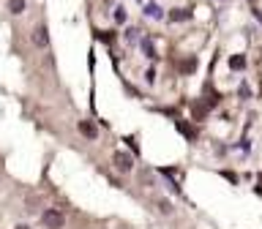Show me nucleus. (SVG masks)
I'll use <instances>...</instances> for the list:
<instances>
[{"label": "nucleus", "mask_w": 262, "mask_h": 229, "mask_svg": "<svg viewBox=\"0 0 262 229\" xmlns=\"http://www.w3.org/2000/svg\"><path fill=\"white\" fill-rule=\"evenodd\" d=\"M41 221H44V226L47 229H63V224H66V216L57 208H49V210H44V216H41Z\"/></svg>", "instance_id": "f257e3e1"}, {"label": "nucleus", "mask_w": 262, "mask_h": 229, "mask_svg": "<svg viewBox=\"0 0 262 229\" xmlns=\"http://www.w3.org/2000/svg\"><path fill=\"white\" fill-rule=\"evenodd\" d=\"M30 41H33V47L47 49L49 47V30H47V25H38V28L30 33Z\"/></svg>", "instance_id": "f03ea898"}, {"label": "nucleus", "mask_w": 262, "mask_h": 229, "mask_svg": "<svg viewBox=\"0 0 262 229\" xmlns=\"http://www.w3.org/2000/svg\"><path fill=\"white\" fill-rule=\"evenodd\" d=\"M112 164H115V169H118V172H131V169H134V158H131L128 153H123V150H118L112 155Z\"/></svg>", "instance_id": "7ed1b4c3"}, {"label": "nucleus", "mask_w": 262, "mask_h": 229, "mask_svg": "<svg viewBox=\"0 0 262 229\" xmlns=\"http://www.w3.org/2000/svg\"><path fill=\"white\" fill-rule=\"evenodd\" d=\"M79 131H82L88 139H96V136H98V131H96V126H93L90 120H79Z\"/></svg>", "instance_id": "20e7f679"}, {"label": "nucleus", "mask_w": 262, "mask_h": 229, "mask_svg": "<svg viewBox=\"0 0 262 229\" xmlns=\"http://www.w3.org/2000/svg\"><path fill=\"white\" fill-rule=\"evenodd\" d=\"M139 47H142L145 57H150V60H156V47H153V38H142V41H139Z\"/></svg>", "instance_id": "39448f33"}, {"label": "nucleus", "mask_w": 262, "mask_h": 229, "mask_svg": "<svg viewBox=\"0 0 262 229\" xmlns=\"http://www.w3.org/2000/svg\"><path fill=\"white\" fill-rule=\"evenodd\" d=\"M145 14L150 16V19H161V16H164V11H161L156 3H147V6H145Z\"/></svg>", "instance_id": "423d86ee"}, {"label": "nucleus", "mask_w": 262, "mask_h": 229, "mask_svg": "<svg viewBox=\"0 0 262 229\" xmlns=\"http://www.w3.org/2000/svg\"><path fill=\"white\" fill-rule=\"evenodd\" d=\"M188 16H191V14H188L186 8H172L169 19H172V22H183V19H188Z\"/></svg>", "instance_id": "0eeeda50"}, {"label": "nucleus", "mask_w": 262, "mask_h": 229, "mask_svg": "<svg viewBox=\"0 0 262 229\" xmlns=\"http://www.w3.org/2000/svg\"><path fill=\"white\" fill-rule=\"evenodd\" d=\"M243 65H246V57H243V55H235V57H229V68L241 71Z\"/></svg>", "instance_id": "6e6552de"}, {"label": "nucleus", "mask_w": 262, "mask_h": 229, "mask_svg": "<svg viewBox=\"0 0 262 229\" xmlns=\"http://www.w3.org/2000/svg\"><path fill=\"white\" fill-rule=\"evenodd\" d=\"M8 11H11V14H22L25 11V0H8Z\"/></svg>", "instance_id": "1a4fd4ad"}, {"label": "nucleus", "mask_w": 262, "mask_h": 229, "mask_svg": "<svg viewBox=\"0 0 262 229\" xmlns=\"http://www.w3.org/2000/svg\"><path fill=\"white\" fill-rule=\"evenodd\" d=\"M112 16H115V22H120V25H123V22H126V8H123V6H118V8H115V14H112Z\"/></svg>", "instance_id": "9d476101"}, {"label": "nucleus", "mask_w": 262, "mask_h": 229, "mask_svg": "<svg viewBox=\"0 0 262 229\" xmlns=\"http://www.w3.org/2000/svg\"><path fill=\"white\" fill-rule=\"evenodd\" d=\"M159 210H161V213H167V216H169V213H172V204L161 199V202H159Z\"/></svg>", "instance_id": "9b49d317"}, {"label": "nucleus", "mask_w": 262, "mask_h": 229, "mask_svg": "<svg viewBox=\"0 0 262 229\" xmlns=\"http://www.w3.org/2000/svg\"><path fill=\"white\" fill-rule=\"evenodd\" d=\"M137 33H139L137 28H131V30H126V38H128V41H137Z\"/></svg>", "instance_id": "f8f14e48"}, {"label": "nucleus", "mask_w": 262, "mask_h": 229, "mask_svg": "<svg viewBox=\"0 0 262 229\" xmlns=\"http://www.w3.org/2000/svg\"><path fill=\"white\" fill-rule=\"evenodd\" d=\"M16 229H30V226H25V224H19V226H16Z\"/></svg>", "instance_id": "ddd939ff"}]
</instances>
